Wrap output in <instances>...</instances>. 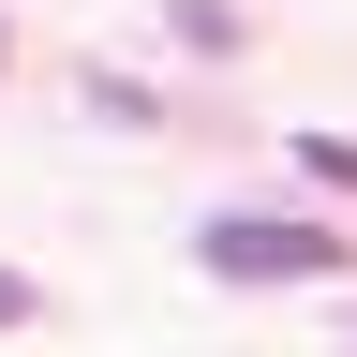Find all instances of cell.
Returning <instances> with one entry per match:
<instances>
[{
  "label": "cell",
  "mask_w": 357,
  "mask_h": 357,
  "mask_svg": "<svg viewBox=\"0 0 357 357\" xmlns=\"http://www.w3.org/2000/svg\"><path fill=\"white\" fill-rule=\"evenodd\" d=\"M0 60H15V30H0Z\"/></svg>",
  "instance_id": "4"
},
{
  "label": "cell",
  "mask_w": 357,
  "mask_h": 357,
  "mask_svg": "<svg viewBox=\"0 0 357 357\" xmlns=\"http://www.w3.org/2000/svg\"><path fill=\"white\" fill-rule=\"evenodd\" d=\"M298 178H328V194H357V134H298Z\"/></svg>",
  "instance_id": "2"
},
{
  "label": "cell",
  "mask_w": 357,
  "mask_h": 357,
  "mask_svg": "<svg viewBox=\"0 0 357 357\" xmlns=\"http://www.w3.org/2000/svg\"><path fill=\"white\" fill-rule=\"evenodd\" d=\"M0 328H30V268H0Z\"/></svg>",
  "instance_id": "3"
},
{
  "label": "cell",
  "mask_w": 357,
  "mask_h": 357,
  "mask_svg": "<svg viewBox=\"0 0 357 357\" xmlns=\"http://www.w3.org/2000/svg\"><path fill=\"white\" fill-rule=\"evenodd\" d=\"M208 268H223V283H328L342 238H328V223H238V208H223L208 223Z\"/></svg>",
  "instance_id": "1"
}]
</instances>
